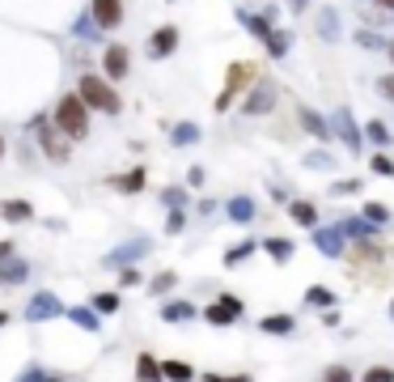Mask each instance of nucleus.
I'll return each instance as SVG.
<instances>
[{
  "label": "nucleus",
  "mask_w": 394,
  "mask_h": 382,
  "mask_svg": "<svg viewBox=\"0 0 394 382\" xmlns=\"http://www.w3.org/2000/svg\"><path fill=\"white\" fill-rule=\"evenodd\" d=\"M51 124L60 128V136H64V140H85V136H89V102H85L77 89H73V94H64L60 102H55Z\"/></svg>",
  "instance_id": "obj_1"
},
{
  "label": "nucleus",
  "mask_w": 394,
  "mask_h": 382,
  "mask_svg": "<svg viewBox=\"0 0 394 382\" xmlns=\"http://www.w3.org/2000/svg\"><path fill=\"white\" fill-rule=\"evenodd\" d=\"M77 94L89 102V111H102V115H110V119H115V115L123 111V98L115 94V85H110L106 77L81 73V81H77Z\"/></svg>",
  "instance_id": "obj_2"
},
{
  "label": "nucleus",
  "mask_w": 394,
  "mask_h": 382,
  "mask_svg": "<svg viewBox=\"0 0 394 382\" xmlns=\"http://www.w3.org/2000/svg\"><path fill=\"white\" fill-rule=\"evenodd\" d=\"M255 81H259V68H255V64H246V60L229 64V77H225V94L216 98V111H229V102H234L242 89H250Z\"/></svg>",
  "instance_id": "obj_3"
},
{
  "label": "nucleus",
  "mask_w": 394,
  "mask_h": 382,
  "mask_svg": "<svg viewBox=\"0 0 394 382\" xmlns=\"http://www.w3.org/2000/svg\"><path fill=\"white\" fill-rule=\"evenodd\" d=\"M275 94H280L275 81H267V77L255 81V85L246 89V98H242V115H267L271 106H275Z\"/></svg>",
  "instance_id": "obj_4"
},
{
  "label": "nucleus",
  "mask_w": 394,
  "mask_h": 382,
  "mask_svg": "<svg viewBox=\"0 0 394 382\" xmlns=\"http://www.w3.org/2000/svg\"><path fill=\"white\" fill-rule=\"evenodd\" d=\"M68 314V306L55 297L51 289H43V293H34L30 302H26V318L30 323H47V318H64Z\"/></svg>",
  "instance_id": "obj_5"
},
{
  "label": "nucleus",
  "mask_w": 394,
  "mask_h": 382,
  "mask_svg": "<svg viewBox=\"0 0 394 382\" xmlns=\"http://www.w3.org/2000/svg\"><path fill=\"white\" fill-rule=\"evenodd\" d=\"M238 318H242V297H234V293H220L204 310V323H212V327H234Z\"/></svg>",
  "instance_id": "obj_6"
},
{
  "label": "nucleus",
  "mask_w": 394,
  "mask_h": 382,
  "mask_svg": "<svg viewBox=\"0 0 394 382\" xmlns=\"http://www.w3.org/2000/svg\"><path fill=\"white\" fill-rule=\"evenodd\" d=\"M128 68H132V51H128L123 43H110V47L102 51V73H106V81H123Z\"/></svg>",
  "instance_id": "obj_7"
},
{
  "label": "nucleus",
  "mask_w": 394,
  "mask_h": 382,
  "mask_svg": "<svg viewBox=\"0 0 394 382\" xmlns=\"http://www.w3.org/2000/svg\"><path fill=\"white\" fill-rule=\"evenodd\" d=\"M89 13L98 22V30H119L128 9H123V0H89Z\"/></svg>",
  "instance_id": "obj_8"
},
{
  "label": "nucleus",
  "mask_w": 394,
  "mask_h": 382,
  "mask_svg": "<svg viewBox=\"0 0 394 382\" xmlns=\"http://www.w3.org/2000/svg\"><path fill=\"white\" fill-rule=\"evenodd\" d=\"M34 132H38V149H43V157H47V161H68V140L55 136L60 128L38 119V124H34Z\"/></svg>",
  "instance_id": "obj_9"
},
{
  "label": "nucleus",
  "mask_w": 394,
  "mask_h": 382,
  "mask_svg": "<svg viewBox=\"0 0 394 382\" xmlns=\"http://www.w3.org/2000/svg\"><path fill=\"white\" fill-rule=\"evenodd\" d=\"M183 43L179 26H157L153 38H149V60H165V56H174V47Z\"/></svg>",
  "instance_id": "obj_10"
},
{
  "label": "nucleus",
  "mask_w": 394,
  "mask_h": 382,
  "mask_svg": "<svg viewBox=\"0 0 394 382\" xmlns=\"http://www.w3.org/2000/svg\"><path fill=\"white\" fill-rule=\"evenodd\" d=\"M314 247H318L326 259H344V230H340V226H318V230H314Z\"/></svg>",
  "instance_id": "obj_11"
},
{
  "label": "nucleus",
  "mask_w": 394,
  "mask_h": 382,
  "mask_svg": "<svg viewBox=\"0 0 394 382\" xmlns=\"http://www.w3.org/2000/svg\"><path fill=\"white\" fill-rule=\"evenodd\" d=\"M335 136H340V140H344V145H348L352 153L361 149V140H365V132H361L356 124H352V111H335Z\"/></svg>",
  "instance_id": "obj_12"
},
{
  "label": "nucleus",
  "mask_w": 394,
  "mask_h": 382,
  "mask_svg": "<svg viewBox=\"0 0 394 382\" xmlns=\"http://www.w3.org/2000/svg\"><path fill=\"white\" fill-rule=\"evenodd\" d=\"M259 332H263V336H293V332H297V318H293V314H280V310H275V314H263V318H259Z\"/></svg>",
  "instance_id": "obj_13"
},
{
  "label": "nucleus",
  "mask_w": 394,
  "mask_h": 382,
  "mask_svg": "<svg viewBox=\"0 0 394 382\" xmlns=\"http://www.w3.org/2000/svg\"><path fill=\"white\" fill-rule=\"evenodd\" d=\"M34 216L30 200H0V221H9V226H26Z\"/></svg>",
  "instance_id": "obj_14"
},
{
  "label": "nucleus",
  "mask_w": 394,
  "mask_h": 382,
  "mask_svg": "<svg viewBox=\"0 0 394 382\" xmlns=\"http://www.w3.org/2000/svg\"><path fill=\"white\" fill-rule=\"evenodd\" d=\"M161 318H165V323H191V318H199V310H195L187 297H170V302L161 306Z\"/></svg>",
  "instance_id": "obj_15"
},
{
  "label": "nucleus",
  "mask_w": 394,
  "mask_h": 382,
  "mask_svg": "<svg viewBox=\"0 0 394 382\" xmlns=\"http://www.w3.org/2000/svg\"><path fill=\"white\" fill-rule=\"evenodd\" d=\"M140 255H144V242H128V247H119V251L102 255V267H132Z\"/></svg>",
  "instance_id": "obj_16"
},
{
  "label": "nucleus",
  "mask_w": 394,
  "mask_h": 382,
  "mask_svg": "<svg viewBox=\"0 0 394 382\" xmlns=\"http://www.w3.org/2000/svg\"><path fill=\"white\" fill-rule=\"evenodd\" d=\"M144 166H136V170H128V175H115V179H110V187H115L119 196H140L144 191Z\"/></svg>",
  "instance_id": "obj_17"
},
{
  "label": "nucleus",
  "mask_w": 394,
  "mask_h": 382,
  "mask_svg": "<svg viewBox=\"0 0 394 382\" xmlns=\"http://www.w3.org/2000/svg\"><path fill=\"white\" fill-rule=\"evenodd\" d=\"M26 277H30V263L26 259H9V263H0V285L5 289H13V285H26Z\"/></svg>",
  "instance_id": "obj_18"
},
{
  "label": "nucleus",
  "mask_w": 394,
  "mask_h": 382,
  "mask_svg": "<svg viewBox=\"0 0 394 382\" xmlns=\"http://www.w3.org/2000/svg\"><path fill=\"white\" fill-rule=\"evenodd\" d=\"M289 216L305 230H318V204L314 200H289Z\"/></svg>",
  "instance_id": "obj_19"
},
{
  "label": "nucleus",
  "mask_w": 394,
  "mask_h": 382,
  "mask_svg": "<svg viewBox=\"0 0 394 382\" xmlns=\"http://www.w3.org/2000/svg\"><path fill=\"white\" fill-rule=\"evenodd\" d=\"M64 318H68V323H77L81 332H102V314H98L93 306H73Z\"/></svg>",
  "instance_id": "obj_20"
},
{
  "label": "nucleus",
  "mask_w": 394,
  "mask_h": 382,
  "mask_svg": "<svg viewBox=\"0 0 394 382\" xmlns=\"http://www.w3.org/2000/svg\"><path fill=\"white\" fill-rule=\"evenodd\" d=\"M225 212H229V221L250 226V221H255V200H250V196H234L229 204H225Z\"/></svg>",
  "instance_id": "obj_21"
},
{
  "label": "nucleus",
  "mask_w": 394,
  "mask_h": 382,
  "mask_svg": "<svg viewBox=\"0 0 394 382\" xmlns=\"http://www.w3.org/2000/svg\"><path fill=\"white\" fill-rule=\"evenodd\" d=\"M89 306H93L102 318H106V314H119V310H123V293H119V289H102V293H93Z\"/></svg>",
  "instance_id": "obj_22"
},
{
  "label": "nucleus",
  "mask_w": 394,
  "mask_h": 382,
  "mask_svg": "<svg viewBox=\"0 0 394 382\" xmlns=\"http://www.w3.org/2000/svg\"><path fill=\"white\" fill-rule=\"evenodd\" d=\"M238 26H242V30H250V34H259V38H267V34L275 30L267 13L259 17V13H250V9H238Z\"/></svg>",
  "instance_id": "obj_23"
},
{
  "label": "nucleus",
  "mask_w": 394,
  "mask_h": 382,
  "mask_svg": "<svg viewBox=\"0 0 394 382\" xmlns=\"http://www.w3.org/2000/svg\"><path fill=\"white\" fill-rule=\"evenodd\" d=\"M136 378H140V382H165L161 361H157L153 353H140V357H136Z\"/></svg>",
  "instance_id": "obj_24"
},
{
  "label": "nucleus",
  "mask_w": 394,
  "mask_h": 382,
  "mask_svg": "<svg viewBox=\"0 0 394 382\" xmlns=\"http://www.w3.org/2000/svg\"><path fill=\"white\" fill-rule=\"evenodd\" d=\"M161 374H165V382H195L199 378L191 361H161Z\"/></svg>",
  "instance_id": "obj_25"
},
{
  "label": "nucleus",
  "mask_w": 394,
  "mask_h": 382,
  "mask_svg": "<svg viewBox=\"0 0 394 382\" xmlns=\"http://www.w3.org/2000/svg\"><path fill=\"white\" fill-rule=\"evenodd\" d=\"M263 251L271 255V263H289L297 247H293V238H267V242H263Z\"/></svg>",
  "instance_id": "obj_26"
},
{
  "label": "nucleus",
  "mask_w": 394,
  "mask_h": 382,
  "mask_svg": "<svg viewBox=\"0 0 394 382\" xmlns=\"http://www.w3.org/2000/svg\"><path fill=\"white\" fill-rule=\"evenodd\" d=\"M289 47H293V34H285V30H271V34H267V56H271V60H285Z\"/></svg>",
  "instance_id": "obj_27"
},
{
  "label": "nucleus",
  "mask_w": 394,
  "mask_h": 382,
  "mask_svg": "<svg viewBox=\"0 0 394 382\" xmlns=\"http://www.w3.org/2000/svg\"><path fill=\"white\" fill-rule=\"evenodd\" d=\"M297 115H301V128H305L310 136H318V140H326V136H331V128H326V124H322V119H318V115L310 111V106H301Z\"/></svg>",
  "instance_id": "obj_28"
},
{
  "label": "nucleus",
  "mask_w": 394,
  "mask_h": 382,
  "mask_svg": "<svg viewBox=\"0 0 394 382\" xmlns=\"http://www.w3.org/2000/svg\"><path fill=\"white\" fill-rule=\"evenodd\" d=\"M340 230H344V238H352V242H365L377 226H369V221H356V216H348V221H340Z\"/></svg>",
  "instance_id": "obj_29"
},
{
  "label": "nucleus",
  "mask_w": 394,
  "mask_h": 382,
  "mask_svg": "<svg viewBox=\"0 0 394 382\" xmlns=\"http://www.w3.org/2000/svg\"><path fill=\"white\" fill-rule=\"evenodd\" d=\"M361 216H365V221H369V226H386V221H390V216H394V212H390V208H386L381 200H369V204L361 208Z\"/></svg>",
  "instance_id": "obj_30"
},
{
  "label": "nucleus",
  "mask_w": 394,
  "mask_h": 382,
  "mask_svg": "<svg viewBox=\"0 0 394 382\" xmlns=\"http://www.w3.org/2000/svg\"><path fill=\"white\" fill-rule=\"evenodd\" d=\"M305 306H314V310H331V306H335V293L322 289V285H310V289H305Z\"/></svg>",
  "instance_id": "obj_31"
},
{
  "label": "nucleus",
  "mask_w": 394,
  "mask_h": 382,
  "mask_svg": "<svg viewBox=\"0 0 394 382\" xmlns=\"http://www.w3.org/2000/svg\"><path fill=\"white\" fill-rule=\"evenodd\" d=\"M255 251H259V247H255L250 238H246V242H238V247H229V251H225V267H238V263H246Z\"/></svg>",
  "instance_id": "obj_32"
},
{
  "label": "nucleus",
  "mask_w": 394,
  "mask_h": 382,
  "mask_svg": "<svg viewBox=\"0 0 394 382\" xmlns=\"http://www.w3.org/2000/svg\"><path fill=\"white\" fill-rule=\"evenodd\" d=\"M174 285H179V277H174V272H157V277H153V281H149L144 289H149L153 297H165V293H170Z\"/></svg>",
  "instance_id": "obj_33"
},
{
  "label": "nucleus",
  "mask_w": 394,
  "mask_h": 382,
  "mask_svg": "<svg viewBox=\"0 0 394 382\" xmlns=\"http://www.w3.org/2000/svg\"><path fill=\"white\" fill-rule=\"evenodd\" d=\"M183 230H187V208H170V212H165V234L179 238Z\"/></svg>",
  "instance_id": "obj_34"
},
{
  "label": "nucleus",
  "mask_w": 394,
  "mask_h": 382,
  "mask_svg": "<svg viewBox=\"0 0 394 382\" xmlns=\"http://www.w3.org/2000/svg\"><path fill=\"white\" fill-rule=\"evenodd\" d=\"M369 170L381 175V179H394V157H390V153H373V157H369Z\"/></svg>",
  "instance_id": "obj_35"
},
{
  "label": "nucleus",
  "mask_w": 394,
  "mask_h": 382,
  "mask_svg": "<svg viewBox=\"0 0 394 382\" xmlns=\"http://www.w3.org/2000/svg\"><path fill=\"white\" fill-rule=\"evenodd\" d=\"M322 382H356V374H352V365H340V361H335V365L322 369Z\"/></svg>",
  "instance_id": "obj_36"
},
{
  "label": "nucleus",
  "mask_w": 394,
  "mask_h": 382,
  "mask_svg": "<svg viewBox=\"0 0 394 382\" xmlns=\"http://www.w3.org/2000/svg\"><path fill=\"white\" fill-rule=\"evenodd\" d=\"M17 382H64V378H60V374H47L43 365H30V369L17 374Z\"/></svg>",
  "instance_id": "obj_37"
},
{
  "label": "nucleus",
  "mask_w": 394,
  "mask_h": 382,
  "mask_svg": "<svg viewBox=\"0 0 394 382\" xmlns=\"http://www.w3.org/2000/svg\"><path fill=\"white\" fill-rule=\"evenodd\" d=\"M365 140H373V145H390V128H386L381 119H369V124H365Z\"/></svg>",
  "instance_id": "obj_38"
},
{
  "label": "nucleus",
  "mask_w": 394,
  "mask_h": 382,
  "mask_svg": "<svg viewBox=\"0 0 394 382\" xmlns=\"http://www.w3.org/2000/svg\"><path fill=\"white\" fill-rule=\"evenodd\" d=\"M170 136H174V145H195V140H199V128H195V124H174Z\"/></svg>",
  "instance_id": "obj_39"
},
{
  "label": "nucleus",
  "mask_w": 394,
  "mask_h": 382,
  "mask_svg": "<svg viewBox=\"0 0 394 382\" xmlns=\"http://www.w3.org/2000/svg\"><path fill=\"white\" fill-rule=\"evenodd\" d=\"M361 382H394V369H390V365H369V369L361 374Z\"/></svg>",
  "instance_id": "obj_40"
},
{
  "label": "nucleus",
  "mask_w": 394,
  "mask_h": 382,
  "mask_svg": "<svg viewBox=\"0 0 394 382\" xmlns=\"http://www.w3.org/2000/svg\"><path fill=\"white\" fill-rule=\"evenodd\" d=\"M161 204H165V208H187V191H183V187H165V191H161Z\"/></svg>",
  "instance_id": "obj_41"
},
{
  "label": "nucleus",
  "mask_w": 394,
  "mask_h": 382,
  "mask_svg": "<svg viewBox=\"0 0 394 382\" xmlns=\"http://www.w3.org/2000/svg\"><path fill=\"white\" fill-rule=\"evenodd\" d=\"M356 43H361V47H369V51H381V47H390V43H386L381 34H373V30H361V34H356Z\"/></svg>",
  "instance_id": "obj_42"
},
{
  "label": "nucleus",
  "mask_w": 394,
  "mask_h": 382,
  "mask_svg": "<svg viewBox=\"0 0 394 382\" xmlns=\"http://www.w3.org/2000/svg\"><path fill=\"white\" fill-rule=\"evenodd\" d=\"M322 38H335V34H340V22H335V9H322Z\"/></svg>",
  "instance_id": "obj_43"
},
{
  "label": "nucleus",
  "mask_w": 394,
  "mask_h": 382,
  "mask_svg": "<svg viewBox=\"0 0 394 382\" xmlns=\"http://www.w3.org/2000/svg\"><path fill=\"white\" fill-rule=\"evenodd\" d=\"M136 285H144L140 272L136 267H119V289H136Z\"/></svg>",
  "instance_id": "obj_44"
},
{
  "label": "nucleus",
  "mask_w": 394,
  "mask_h": 382,
  "mask_svg": "<svg viewBox=\"0 0 394 382\" xmlns=\"http://www.w3.org/2000/svg\"><path fill=\"white\" fill-rule=\"evenodd\" d=\"M361 191V183L356 179H340V183H331V196H356Z\"/></svg>",
  "instance_id": "obj_45"
},
{
  "label": "nucleus",
  "mask_w": 394,
  "mask_h": 382,
  "mask_svg": "<svg viewBox=\"0 0 394 382\" xmlns=\"http://www.w3.org/2000/svg\"><path fill=\"white\" fill-rule=\"evenodd\" d=\"M377 94L394 102V73H386V77H377Z\"/></svg>",
  "instance_id": "obj_46"
},
{
  "label": "nucleus",
  "mask_w": 394,
  "mask_h": 382,
  "mask_svg": "<svg viewBox=\"0 0 394 382\" xmlns=\"http://www.w3.org/2000/svg\"><path fill=\"white\" fill-rule=\"evenodd\" d=\"M187 187H204V166H191L187 170Z\"/></svg>",
  "instance_id": "obj_47"
},
{
  "label": "nucleus",
  "mask_w": 394,
  "mask_h": 382,
  "mask_svg": "<svg viewBox=\"0 0 394 382\" xmlns=\"http://www.w3.org/2000/svg\"><path fill=\"white\" fill-rule=\"evenodd\" d=\"M322 323H326V327H340V323H344V314L331 306V310H322Z\"/></svg>",
  "instance_id": "obj_48"
},
{
  "label": "nucleus",
  "mask_w": 394,
  "mask_h": 382,
  "mask_svg": "<svg viewBox=\"0 0 394 382\" xmlns=\"http://www.w3.org/2000/svg\"><path fill=\"white\" fill-rule=\"evenodd\" d=\"M305 166H322V170H326V166H331V157H326V153H310V157H305Z\"/></svg>",
  "instance_id": "obj_49"
},
{
  "label": "nucleus",
  "mask_w": 394,
  "mask_h": 382,
  "mask_svg": "<svg viewBox=\"0 0 394 382\" xmlns=\"http://www.w3.org/2000/svg\"><path fill=\"white\" fill-rule=\"evenodd\" d=\"M13 255H17V247H13V242H9V238H5V242H0V263H9V259H13Z\"/></svg>",
  "instance_id": "obj_50"
},
{
  "label": "nucleus",
  "mask_w": 394,
  "mask_h": 382,
  "mask_svg": "<svg viewBox=\"0 0 394 382\" xmlns=\"http://www.w3.org/2000/svg\"><path fill=\"white\" fill-rule=\"evenodd\" d=\"M271 200H275V204H285V200H289V191L280 187V183H271Z\"/></svg>",
  "instance_id": "obj_51"
},
{
  "label": "nucleus",
  "mask_w": 394,
  "mask_h": 382,
  "mask_svg": "<svg viewBox=\"0 0 394 382\" xmlns=\"http://www.w3.org/2000/svg\"><path fill=\"white\" fill-rule=\"evenodd\" d=\"M225 382H255L250 374H234V378H225Z\"/></svg>",
  "instance_id": "obj_52"
},
{
  "label": "nucleus",
  "mask_w": 394,
  "mask_h": 382,
  "mask_svg": "<svg viewBox=\"0 0 394 382\" xmlns=\"http://www.w3.org/2000/svg\"><path fill=\"white\" fill-rule=\"evenodd\" d=\"M199 382H225L220 374H199Z\"/></svg>",
  "instance_id": "obj_53"
},
{
  "label": "nucleus",
  "mask_w": 394,
  "mask_h": 382,
  "mask_svg": "<svg viewBox=\"0 0 394 382\" xmlns=\"http://www.w3.org/2000/svg\"><path fill=\"white\" fill-rule=\"evenodd\" d=\"M289 5H293V13H301V9L310 5V0H289Z\"/></svg>",
  "instance_id": "obj_54"
},
{
  "label": "nucleus",
  "mask_w": 394,
  "mask_h": 382,
  "mask_svg": "<svg viewBox=\"0 0 394 382\" xmlns=\"http://www.w3.org/2000/svg\"><path fill=\"white\" fill-rule=\"evenodd\" d=\"M9 318H13V314H9V310H0V327H5V323H9Z\"/></svg>",
  "instance_id": "obj_55"
},
{
  "label": "nucleus",
  "mask_w": 394,
  "mask_h": 382,
  "mask_svg": "<svg viewBox=\"0 0 394 382\" xmlns=\"http://www.w3.org/2000/svg\"><path fill=\"white\" fill-rule=\"evenodd\" d=\"M377 5H381V9H390V13H394V0H377Z\"/></svg>",
  "instance_id": "obj_56"
},
{
  "label": "nucleus",
  "mask_w": 394,
  "mask_h": 382,
  "mask_svg": "<svg viewBox=\"0 0 394 382\" xmlns=\"http://www.w3.org/2000/svg\"><path fill=\"white\" fill-rule=\"evenodd\" d=\"M386 51H390V60H394V38H390V47H386Z\"/></svg>",
  "instance_id": "obj_57"
},
{
  "label": "nucleus",
  "mask_w": 394,
  "mask_h": 382,
  "mask_svg": "<svg viewBox=\"0 0 394 382\" xmlns=\"http://www.w3.org/2000/svg\"><path fill=\"white\" fill-rule=\"evenodd\" d=\"M0 157H5V136H0Z\"/></svg>",
  "instance_id": "obj_58"
},
{
  "label": "nucleus",
  "mask_w": 394,
  "mask_h": 382,
  "mask_svg": "<svg viewBox=\"0 0 394 382\" xmlns=\"http://www.w3.org/2000/svg\"><path fill=\"white\" fill-rule=\"evenodd\" d=\"M390 318H394V302H390Z\"/></svg>",
  "instance_id": "obj_59"
}]
</instances>
